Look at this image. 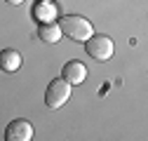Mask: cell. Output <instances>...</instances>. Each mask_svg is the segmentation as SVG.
<instances>
[{"instance_id": "obj_9", "label": "cell", "mask_w": 148, "mask_h": 141, "mask_svg": "<svg viewBox=\"0 0 148 141\" xmlns=\"http://www.w3.org/2000/svg\"><path fill=\"white\" fill-rule=\"evenodd\" d=\"M5 3H7V5H21L24 0H5Z\"/></svg>"}, {"instance_id": "obj_8", "label": "cell", "mask_w": 148, "mask_h": 141, "mask_svg": "<svg viewBox=\"0 0 148 141\" xmlns=\"http://www.w3.org/2000/svg\"><path fill=\"white\" fill-rule=\"evenodd\" d=\"M0 68L7 70V73L19 70L21 68V54L16 49H3V54H0Z\"/></svg>"}, {"instance_id": "obj_1", "label": "cell", "mask_w": 148, "mask_h": 141, "mask_svg": "<svg viewBox=\"0 0 148 141\" xmlns=\"http://www.w3.org/2000/svg\"><path fill=\"white\" fill-rule=\"evenodd\" d=\"M59 24H61L64 35H68L71 40L87 42L92 35H94V26H92V21L85 19V16H80V14H66V16L59 19Z\"/></svg>"}, {"instance_id": "obj_6", "label": "cell", "mask_w": 148, "mask_h": 141, "mask_svg": "<svg viewBox=\"0 0 148 141\" xmlns=\"http://www.w3.org/2000/svg\"><path fill=\"white\" fill-rule=\"evenodd\" d=\"M33 19L38 24H47V21H57V5L52 0H38L33 7Z\"/></svg>"}, {"instance_id": "obj_2", "label": "cell", "mask_w": 148, "mask_h": 141, "mask_svg": "<svg viewBox=\"0 0 148 141\" xmlns=\"http://www.w3.org/2000/svg\"><path fill=\"white\" fill-rule=\"evenodd\" d=\"M71 99V82L66 78L61 80H52L45 90V106L47 108H61V106Z\"/></svg>"}, {"instance_id": "obj_7", "label": "cell", "mask_w": 148, "mask_h": 141, "mask_svg": "<svg viewBox=\"0 0 148 141\" xmlns=\"http://www.w3.org/2000/svg\"><path fill=\"white\" fill-rule=\"evenodd\" d=\"M61 35H64V31H61V24L59 21H47V24H40L38 26V38L42 42H47V45L59 42Z\"/></svg>"}, {"instance_id": "obj_3", "label": "cell", "mask_w": 148, "mask_h": 141, "mask_svg": "<svg viewBox=\"0 0 148 141\" xmlns=\"http://www.w3.org/2000/svg\"><path fill=\"white\" fill-rule=\"evenodd\" d=\"M85 49L87 54L94 59V61H108L110 57H113V40L108 38V35H92V38L85 42Z\"/></svg>"}, {"instance_id": "obj_4", "label": "cell", "mask_w": 148, "mask_h": 141, "mask_svg": "<svg viewBox=\"0 0 148 141\" xmlns=\"http://www.w3.org/2000/svg\"><path fill=\"white\" fill-rule=\"evenodd\" d=\"M7 141H31L33 139V125L28 120H12L5 129Z\"/></svg>"}, {"instance_id": "obj_5", "label": "cell", "mask_w": 148, "mask_h": 141, "mask_svg": "<svg viewBox=\"0 0 148 141\" xmlns=\"http://www.w3.org/2000/svg\"><path fill=\"white\" fill-rule=\"evenodd\" d=\"M61 78H66L71 85H80V82H85L87 80V68H85V64L82 61H66L64 64V70H61Z\"/></svg>"}]
</instances>
